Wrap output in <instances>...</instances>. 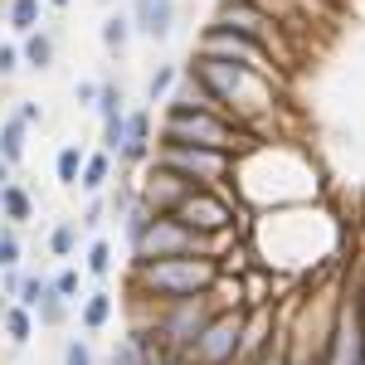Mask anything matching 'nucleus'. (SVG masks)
<instances>
[{"instance_id": "f257e3e1", "label": "nucleus", "mask_w": 365, "mask_h": 365, "mask_svg": "<svg viewBox=\"0 0 365 365\" xmlns=\"http://www.w3.org/2000/svg\"><path fill=\"white\" fill-rule=\"evenodd\" d=\"M249 244L263 268L297 282L302 273L322 268V263H336L346 253V220L327 205V195L273 205V210H253Z\"/></svg>"}, {"instance_id": "f03ea898", "label": "nucleus", "mask_w": 365, "mask_h": 365, "mask_svg": "<svg viewBox=\"0 0 365 365\" xmlns=\"http://www.w3.org/2000/svg\"><path fill=\"white\" fill-rule=\"evenodd\" d=\"M185 68L249 127L253 137H278L273 122H278V113H282V88H287L282 78H268V73H258V68L225 63V58H210V54H190Z\"/></svg>"}, {"instance_id": "7ed1b4c3", "label": "nucleus", "mask_w": 365, "mask_h": 365, "mask_svg": "<svg viewBox=\"0 0 365 365\" xmlns=\"http://www.w3.org/2000/svg\"><path fill=\"white\" fill-rule=\"evenodd\" d=\"M220 273V263L210 253H175V258H151V263H127L122 297H141L151 307L175 302V297H195L210 292V282Z\"/></svg>"}, {"instance_id": "20e7f679", "label": "nucleus", "mask_w": 365, "mask_h": 365, "mask_svg": "<svg viewBox=\"0 0 365 365\" xmlns=\"http://www.w3.org/2000/svg\"><path fill=\"white\" fill-rule=\"evenodd\" d=\"M156 141H185V146H220V151H244L249 141H258L244 127L225 113H205V108H180V103H161V117H156Z\"/></svg>"}, {"instance_id": "39448f33", "label": "nucleus", "mask_w": 365, "mask_h": 365, "mask_svg": "<svg viewBox=\"0 0 365 365\" xmlns=\"http://www.w3.org/2000/svg\"><path fill=\"white\" fill-rule=\"evenodd\" d=\"M151 166L180 175L185 185H225V180H234V151H220V146H185V141H156Z\"/></svg>"}, {"instance_id": "423d86ee", "label": "nucleus", "mask_w": 365, "mask_h": 365, "mask_svg": "<svg viewBox=\"0 0 365 365\" xmlns=\"http://www.w3.org/2000/svg\"><path fill=\"white\" fill-rule=\"evenodd\" d=\"M175 253H210V234L180 225L175 215H151L146 229L127 239V263H151V258H175Z\"/></svg>"}, {"instance_id": "0eeeda50", "label": "nucleus", "mask_w": 365, "mask_h": 365, "mask_svg": "<svg viewBox=\"0 0 365 365\" xmlns=\"http://www.w3.org/2000/svg\"><path fill=\"white\" fill-rule=\"evenodd\" d=\"M210 20H215V25L239 29V34H249V39H258L282 68L297 63V49L287 44V25H278V20H273L263 5H253V0H215V15H210Z\"/></svg>"}, {"instance_id": "6e6552de", "label": "nucleus", "mask_w": 365, "mask_h": 365, "mask_svg": "<svg viewBox=\"0 0 365 365\" xmlns=\"http://www.w3.org/2000/svg\"><path fill=\"white\" fill-rule=\"evenodd\" d=\"M190 54H210V58H225V63H244V68H258V73H268V78H282V83H287V68H282L258 39H249V34H239V29H229V25H215V20L200 25L195 49H190Z\"/></svg>"}, {"instance_id": "1a4fd4ad", "label": "nucleus", "mask_w": 365, "mask_h": 365, "mask_svg": "<svg viewBox=\"0 0 365 365\" xmlns=\"http://www.w3.org/2000/svg\"><path fill=\"white\" fill-rule=\"evenodd\" d=\"M215 317V302H210V292H195V297H175V302H161V307L151 312V331L161 346L170 351H190V341L200 336V327Z\"/></svg>"}, {"instance_id": "9d476101", "label": "nucleus", "mask_w": 365, "mask_h": 365, "mask_svg": "<svg viewBox=\"0 0 365 365\" xmlns=\"http://www.w3.org/2000/svg\"><path fill=\"white\" fill-rule=\"evenodd\" d=\"M239 336H244V307H225L215 312L200 336L190 341V365H234L239 361Z\"/></svg>"}, {"instance_id": "9b49d317", "label": "nucleus", "mask_w": 365, "mask_h": 365, "mask_svg": "<svg viewBox=\"0 0 365 365\" xmlns=\"http://www.w3.org/2000/svg\"><path fill=\"white\" fill-rule=\"evenodd\" d=\"M127 15H132L137 39H146V44H170V34H175V25H180L175 0H132Z\"/></svg>"}, {"instance_id": "f8f14e48", "label": "nucleus", "mask_w": 365, "mask_h": 365, "mask_svg": "<svg viewBox=\"0 0 365 365\" xmlns=\"http://www.w3.org/2000/svg\"><path fill=\"white\" fill-rule=\"evenodd\" d=\"M190 185L180 180V175H170V170H161V166H141V175H137V200H146L156 215H170L175 205H180V195H185Z\"/></svg>"}, {"instance_id": "ddd939ff", "label": "nucleus", "mask_w": 365, "mask_h": 365, "mask_svg": "<svg viewBox=\"0 0 365 365\" xmlns=\"http://www.w3.org/2000/svg\"><path fill=\"white\" fill-rule=\"evenodd\" d=\"M156 151V108H127V146H122V166H146Z\"/></svg>"}, {"instance_id": "4468645a", "label": "nucleus", "mask_w": 365, "mask_h": 365, "mask_svg": "<svg viewBox=\"0 0 365 365\" xmlns=\"http://www.w3.org/2000/svg\"><path fill=\"white\" fill-rule=\"evenodd\" d=\"M117 312H122V297L98 282L93 292H83V302H78V327H83L88 336H98V331H108L117 322Z\"/></svg>"}, {"instance_id": "2eb2a0df", "label": "nucleus", "mask_w": 365, "mask_h": 365, "mask_svg": "<svg viewBox=\"0 0 365 365\" xmlns=\"http://www.w3.org/2000/svg\"><path fill=\"white\" fill-rule=\"evenodd\" d=\"M34 215H39V200H34V190H29L20 175H15V180H5V185H0V225L25 229Z\"/></svg>"}, {"instance_id": "dca6fc26", "label": "nucleus", "mask_w": 365, "mask_h": 365, "mask_svg": "<svg viewBox=\"0 0 365 365\" xmlns=\"http://www.w3.org/2000/svg\"><path fill=\"white\" fill-rule=\"evenodd\" d=\"M98 39H103V54L122 63L127 49H132V39H137L132 15H127V10H117V5H108V15H103V25H98Z\"/></svg>"}, {"instance_id": "f3484780", "label": "nucleus", "mask_w": 365, "mask_h": 365, "mask_svg": "<svg viewBox=\"0 0 365 365\" xmlns=\"http://www.w3.org/2000/svg\"><path fill=\"white\" fill-rule=\"evenodd\" d=\"M20 58H25V68L29 73H49L54 68V58H58V39H54V29H29L25 39H20Z\"/></svg>"}, {"instance_id": "a211bd4d", "label": "nucleus", "mask_w": 365, "mask_h": 365, "mask_svg": "<svg viewBox=\"0 0 365 365\" xmlns=\"http://www.w3.org/2000/svg\"><path fill=\"white\" fill-rule=\"evenodd\" d=\"M117 170H122V166H117L113 151H103V146H98V151H88L83 175H78V190H83V195H103V190L117 180Z\"/></svg>"}, {"instance_id": "6ab92c4d", "label": "nucleus", "mask_w": 365, "mask_h": 365, "mask_svg": "<svg viewBox=\"0 0 365 365\" xmlns=\"http://www.w3.org/2000/svg\"><path fill=\"white\" fill-rule=\"evenodd\" d=\"M44 249H49V258H78L83 253V225L73 220V215H63V220H54V229L44 234Z\"/></svg>"}, {"instance_id": "aec40b11", "label": "nucleus", "mask_w": 365, "mask_h": 365, "mask_svg": "<svg viewBox=\"0 0 365 365\" xmlns=\"http://www.w3.org/2000/svg\"><path fill=\"white\" fill-rule=\"evenodd\" d=\"M78 258H83V273L93 282H108V278H113V268H117V244L108 239V234H93Z\"/></svg>"}, {"instance_id": "412c9836", "label": "nucleus", "mask_w": 365, "mask_h": 365, "mask_svg": "<svg viewBox=\"0 0 365 365\" xmlns=\"http://www.w3.org/2000/svg\"><path fill=\"white\" fill-rule=\"evenodd\" d=\"M34 331H39L34 312L20 307V302H5V312H0V336H5L10 346H15V351H20V346H29V341H34Z\"/></svg>"}, {"instance_id": "4be33fe9", "label": "nucleus", "mask_w": 365, "mask_h": 365, "mask_svg": "<svg viewBox=\"0 0 365 365\" xmlns=\"http://www.w3.org/2000/svg\"><path fill=\"white\" fill-rule=\"evenodd\" d=\"M25 151H29V127H25V122H20L15 113L0 117V156H5L10 166L20 170V166H25Z\"/></svg>"}, {"instance_id": "5701e85b", "label": "nucleus", "mask_w": 365, "mask_h": 365, "mask_svg": "<svg viewBox=\"0 0 365 365\" xmlns=\"http://www.w3.org/2000/svg\"><path fill=\"white\" fill-rule=\"evenodd\" d=\"M44 0H5V25H10V34L15 39H25L29 29H39L44 25Z\"/></svg>"}, {"instance_id": "b1692460", "label": "nucleus", "mask_w": 365, "mask_h": 365, "mask_svg": "<svg viewBox=\"0 0 365 365\" xmlns=\"http://www.w3.org/2000/svg\"><path fill=\"white\" fill-rule=\"evenodd\" d=\"M175 78H180V63L175 58H166V63H156L151 73H146V88H141V103L146 108H161L170 93H175Z\"/></svg>"}, {"instance_id": "393cba45", "label": "nucleus", "mask_w": 365, "mask_h": 365, "mask_svg": "<svg viewBox=\"0 0 365 365\" xmlns=\"http://www.w3.org/2000/svg\"><path fill=\"white\" fill-rule=\"evenodd\" d=\"M83 161H88V151L78 146V141H63V146H58V156H54V180L63 185V190H78Z\"/></svg>"}, {"instance_id": "a878e982", "label": "nucleus", "mask_w": 365, "mask_h": 365, "mask_svg": "<svg viewBox=\"0 0 365 365\" xmlns=\"http://www.w3.org/2000/svg\"><path fill=\"white\" fill-rule=\"evenodd\" d=\"M210 302H215V312L244 307V278H234V273H215V282H210Z\"/></svg>"}, {"instance_id": "bb28decb", "label": "nucleus", "mask_w": 365, "mask_h": 365, "mask_svg": "<svg viewBox=\"0 0 365 365\" xmlns=\"http://www.w3.org/2000/svg\"><path fill=\"white\" fill-rule=\"evenodd\" d=\"M68 312H73V302H63L58 292H49V297L34 307V322H39L44 331H58V327H68Z\"/></svg>"}, {"instance_id": "cd10ccee", "label": "nucleus", "mask_w": 365, "mask_h": 365, "mask_svg": "<svg viewBox=\"0 0 365 365\" xmlns=\"http://www.w3.org/2000/svg\"><path fill=\"white\" fill-rule=\"evenodd\" d=\"M0 268H25V239L15 225H0Z\"/></svg>"}, {"instance_id": "c85d7f7f", "label": "nucleus", "mask_w": 365, "mask_h": 365, "mask_svg": "<svg viewBox=\"0 0 365 365\" xmlns=\"http://www.w3.org/2000/svg\"><path fill=\"white\" fill-rule=\"evenodd\" d=\"M49 292H54V278H44V273H25V282H20V297H15V302L34 312L44 297H49Z\"/></svg>"}, {"instance_id": "c756f323", "label": "nucleus", "mask_w": 365, "mask_h": 365, "mask_svg": "<svg viewBox=\"0 0 365 365\" xmlns=\"http://www.w3.org/2000/svg\"><path fill=\"white\" fill-rule=\"evenodd\" d=\"M282 322H287V302H282ZM282 322H278V331H273V341H268L249 365H287V331H282Z\"/></svg>"}, {"instance_id": "7c9ffc66", "label": "nucleus", "mask_w": 365, "mask_h": 365, "mask_svg": "<svg viewBox=\"0 0 365 365\" xmlns=\"http://www.w3.org/2000/svg\"><path fill=\"white\" fill-rule=\"evenodd\" d=\"M98 146H103V151H113L117 166H122V146H127V113L103 117V141H98Z\"/></svg>"}, {"instance_id": "2f4dec72", "label": "nucleus", "mask_w": 365, "mask_h": 365, "mask_svg": "<svg viewBox=\"0 0 365 365\" xmlns=\"http://www.w3.org/2000/svg\"><path fill=\"white\" fill-rule=\"evenodd\" d=\"M54 292L63 297V302H73V307H78V302H83V273H78L73 263H63V268L54 273Z\"/></svg>"}, {"instance_id": "473e14b6", "label": "nucleus", "mask_w": 365, "mask_h": 365, "mask_svg": "<svg viewBox=\"0 0 365 365\" xmlns=\"http://www.w3.org/2000/svg\"><path fill=\"white\" fill-rule=\"evenodd\" d=\"M93 113H98V122H103V117L127 113V103H122V83H113V78H103V88H98V103H93Z\"/></svg>"}, {"instance_id": "72a5a7b5", "label": "nucleus", "mask_w": 365, "mask_h": 365, "mask_svg": "<svg viewBox=\"0 0 365 365\" xmlns=\"http://www.w3.org/2000/svg\"><path fill=\"white\" fill-rule=\"evenodd\" d=\"M20 73H25V58H20V39H5V44H0V83L20 78Z\"/></svg>"}, {"instance_id": "f704fd0d", "label": "nucleus", "mask_w": 365, "mask_h": 365, "mask_svg": "<svg viewBox=\"0 0 365 365\" xmlns=\"http://www.w3.org/2000/svg\"><path fill=\"white\" fill-rule=\"evenodd\" d=\"M113 215H108V195H88V210L78 215V225H83V234H98V229L108 225Z\"/></svg>"}, {"instance_id": "c9c22d12", "label": "nucleus", "mask_w": 365, "mask_h": 365, "mask_svg": "<svg viewBox=\"0 0 365 365\" xmlns=\"http://www.w3.org/2000/svg\"><path fill=\"white\" fill-rule=\"evenodd\" d=\"M63 365H98V356H93V346H88V336H68L63 341V356H58Z\"/></svg>"}, {"instance_id": "e433bc0d", "label": "nucleus", "mask_w": 365, "mask_h": 365, "mask_svg": "<svg viewBox=\"0 0 365 365\" xmlns=\"http://www.w3.org/2000/svg\"><path fill=\"white\" fill-rule=\"evenodd\" d=\"M108 365H146V361H141V351H137L127 336H117L113 351H108Z\"/></svg>"}, {"instance_id": "4c0bfd02", "label": "nucleus", "mask_w": 365, "mask_h": 365, "mask_svg": "<svg viewBox=\"0 0 365 365\" xmlns=\"http://www.w3.org/2000/svg\"><path fill=\"white\" fill-rule=\"evenodd\" d=\"M15 117L34 132V127H44V103H39V98H20V103H15Z\"/></svg>"}, {"instance_id": "58836bf2", "label": "nucleus", "mask_w": 365, "mask_h": 365, "mask_svg": "<svg viewBox=\"0 0 365 365\" xmlns=\"http://www.w3.org/2000/svg\"><path fill=\"white\" fill-rule=\"evenodd\" d=\"M346 287V297H351V307H356V317H361V327H365V263H361V273L351 282H341Z\"/></svg>"}, {"instance_id": "ea45409f", "label": "nucleus", "mask_w": 365, "mask_h": 365, "mask_svg": "<svg viewBox=\"0 0 365 365\" xmlns=\"http://www.w3.org/2000/svg\"><path fill=\"white\" fill-rule=\"evenodd\" d=\"M98 88H103V83H93V78H78V83H73V103L93 113V103H98Z\"/></svg>"}, {"instance_id": "a19ab883", "label": "nucleus", "mask_w": 365, "mask_h": 365, "mask_svg": "<svg viewBox=\"0 0 365 365\" xmlns=\"http://www.w3.org/2000/svg\"><path fill=\"white\" fill-rule=\"evenodd\" d=\"M146 365H190V356H185V351H170V346H161L156 356H146Z\"/></svg>"}, {"instance_id": "79ce46f5", "label": "nucleus", "mask_w": 365, "mask_h": 365, "mask_svg": "<svg viewBox=\"0 0 365 365\" xmlns=\"http://www.w3.org/2000/svg\"><path fill=\"white\" fill-rule=\"evenodd\" d=\"M15 175H20V170H15L10 161H5V156H0V185H5V180H15Z\"/></svg>"}, {"instance_id": "37998d69", "label": "nucleus", "mask_w": 365, "mask_h": 365, "mask_svg": "<svg viewBox=\"0 0 365 365\" xmlns=\"http://www.w3.org/2000/svg\"><path fill=\"white\" fill-rule=\"evenodd\" d=\"M44 5H49V10H58V15H63V10H73V0H44Z\"/></svg>"}, {"instance_id": "c03bdc74", "label": "nucleus", "mask_w": 365, "mask_h": 365, "mask_svg": "<svg viewBox=\"0 0 365 365\" xmlns=\"http://www.w3.org/2000/svg\"><path fill=\"white\" fill-rule=\"evenodd\" d=\"M5 302H10V297H5V292H0V312H5Z\"/></svg>"}, {"instance_id": "a18cd8bd", "label": "nucleus", "mask_w": 365, "mask_h": 365, "mask_svg": "<svg viewBox=\"0 0 365 365\" xmlns=\"http://www.w3.org/2000/svg\"><path fill=\"white\" fill-rule=\"evenodd\" d=\"M103 5H117V0H103Z\"/></svg>"}]
</instances>
